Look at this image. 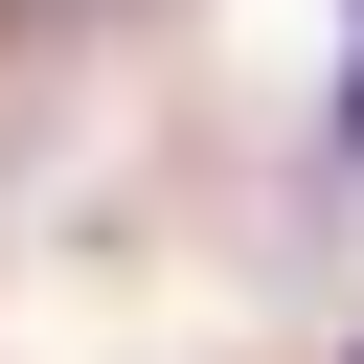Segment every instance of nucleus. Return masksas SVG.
I'll list each match as a JSON object with an SVG mask.
<instances>
[]
</instances>
